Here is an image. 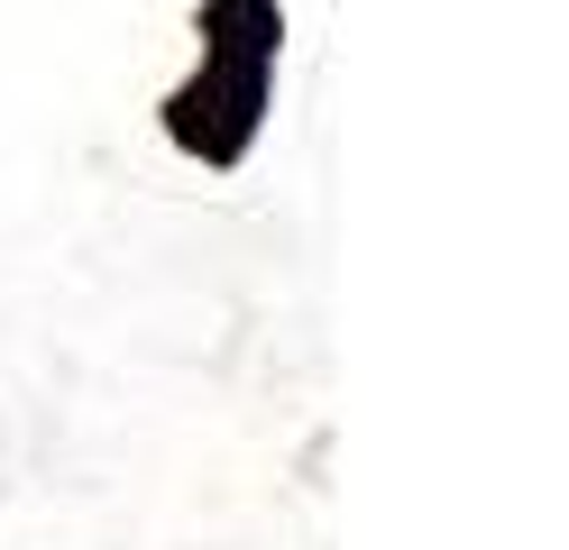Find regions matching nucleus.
Masks as SVG:
<instances>
[]
</instances>
